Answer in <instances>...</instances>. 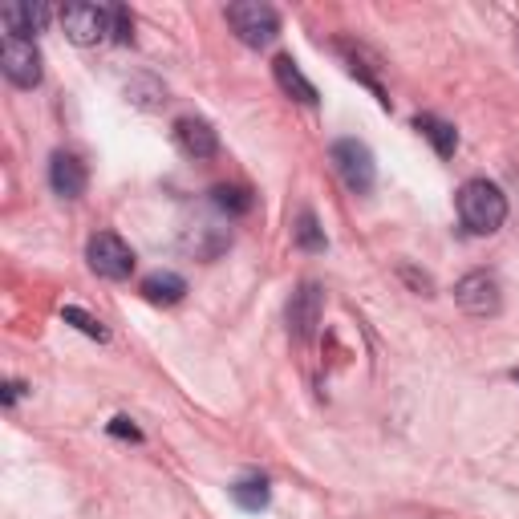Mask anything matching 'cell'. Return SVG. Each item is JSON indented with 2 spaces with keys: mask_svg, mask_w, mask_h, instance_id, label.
<instances>
[{
  "mask_svg": "<svg viewBox=\"0 0 519 519\" xmlns=\"http://www.w3.org/2000/svg\"><path fill=\"white\" fill-rule=\"evenodd\" d=\"M459 219H463V228L475 232V236H491L503 228V219H507V199L495 183L487 179H467L459 187Z\"/></svg>",
  "mask_w": 519,
  "mask_h": 519,
  "instance_id": "6da1fadb",
  "label": "cell"
},
{
  "mask_svg": "<svg viewBox=\"0 0 519 519\" xmlns=\"http://www.w3.org/2000/svg\"><path fill=\"white\" fill-rule=\"evenodd\" d=\"M228 25L248 49H264L280 33V13L260 0H240V5H228Z\"/></svg>",
  "mask_w": 519,
  "mask_h": 519,
  "instance_id": "7a4b0ae2",
  "label": "cell"
},
{
  "mask_svg": "<svg viewBox=\"0 0 519 519\" xmlns=\"http://www.w3.org/2000/svg\"><path fill=\"white\" fill-rule=\"evenodd\" d=\"M333 167H337V175L345 179V187L353 195H369V191H374V183H378L374 151H369L365 142H357V138L333 142Z\"/></svg>",
  "mask_w": 519,
  "mask_h": 519,
  "instance_id": "3957f363",
  "label": "cell"
},
{
  "mask_svg": "<svg viewBox=\"0 0 519 519\" xmlns=\"http://www.w3.org/2000/svg\"><path fill=\"white\" fill-rule=\"evenodd\" d=\"M86 260H90V268H94L102 280H126V276L134 272V252H130V244H126L122 236H114V232H98V236L90 240V248H86Z\"/></svg>",
  "mask_w": 519,
  "mask_h": 519,
  "instance_id": "277c9868",
  "label": "cell"
},
{
  "mask_svg": "<svg viewBox=\"0 0 519 519\" xmlns=\"http://www.w3.org/2000/svg\"><path fill=\"white\" fill-rule=\"evenodd\" d=\"M0 69H5V78H9L17 90L41 86V53H37L33 41L5 37V45H0Z\"/></svg>",
  "mask_w": 519,
  "mask_h": 519,
  "instance_id": "5b68a950",
  "label": "cell"
},
{
  "mask_svg": "<svg viewBox=\"0 0 519 519\" xmlns=\"http://www.w3.org/2000/svg\"><path fill=\"white\" fill-rule=\"evenodd\" d=\"M455 301L471 317H495L503 305V292H499V280L491 272H471L455 284Z\"/></svg>",
  "mask_w": 519,
  "mask_h": 519,
  "instance_id": "8992f818",
  "label": "cell"
},
{
  "mask_svg": "<svg viewBox=\"0 0 519 519\" xmlns=\"http://www.w3.org/2000/svg\"><path fill=\"white\" fill-rule=\"evenodd\" d=\"M61 25H65V37L73 45H98V41L110 37V9H102V5H65Z\"/></svg>",
  "mask_w": 519,
  "mask_h": 519,
  "instance_id": "52a82bcc",
  "label": "cell"
},
{
  "mask_svg": "<svg viewBox=\"0 0 519 519\" xmlns=\"http://www.w3.org/2000/svg\"><path fill=\"white\" fill-rule=\"evenodd\" d=\"M321 309H325V292L309 280L292 292V301H288V329L296 341H309L313 329L321 325Z\"/></svg>",
  "mask_w": 519,
  "mask_h": 519,
  "instance_id": "ba28073f",
  "label": "cell"
},
{
  "mask_svg": "<svg viewBox=\"0 0 519 519\" xmlns=\"http://www.w3.org/2000/svg\"><path fill=\"white\" fill-rule=\"evenodd\" d=\"M90 175H86V163L78 155H69V151H57L49 159V187L61 195V199H82Z\"/></svg>",
  "mask_w": 519,
  "mask_h": 519,
  "instance_id": "9c48e42d",
  "label": "cell"
},
{
  "mask_svg": "<svg viewBox=\"0 0 519 519\" xmlns=\"http://www.w3.org/2000/svg\"><path fill=\"white\" fill-rule=\"evenodd\" d=\"M175 142H179V151L187 159H211L219 151V134L203 118H179L175 122Z\"/></svg>",
  "mask_w": 519,
  "mask_h": 519,
  "instance_id": "30bf717a",
  "label": "cell"
},
{
  "mask_svg": "<svg viewBox=\"0 0 519 519\" xmlns=\"http://www.w3.org/2000/svg\"><path fill=\"white\" fill-rule=\"evenodd\" d=\"M49 17H53L49 5H29V0H25V5H5V9H0L5 37H21V41H33V33H41Z\"/></svg>",
  "mask_w": 519,
  "mask_h": 519,
  "instance_id": "8fae6325",
  "label": "cell"
},
{
  "mask_svg": "<svg viewBox=\"0 0 519 519\" xmlns=\"http://www.w3.org/2000/svg\"><path fill=\"white\" fill-rule=\"evenodd\" d=\"M272 73H276V86L292 98V102H301V106H317V86L301 73V65H296L288 53H280L272 61Z\"/></svg>",
  "mask_w": 519,
  "mask_h": 519,
  "instance_id": "7c38bea8",
  "label": "cell"
},
{
  "mask_svg": "<svg viewBox=\"0 0 519 519\" xmlns=\"http://www.w3.org/2000/svg\"><path fill=\"white\" fill-rule=\"evenodd\" d=\"M142 296L151 305H179L187 296V280L179 272H151L142 280Z\"/></svg>",
  "mask_w": 519,
  "mask_h": 519,
  "instance_id": "4fadbf2b",
  "label": "cell"
},
{
  "mask_svg": "<svg viewBox=\"0 0 519 519\" xmlns=\"http://www.w3.org/2000/svg\"><path fill=\"white\" fill-rule=\"evenodd\" d=\"M414 130H418L422 138H430V146L438 151V159H451V155H455L459 134H455L451 122H442V118H434V114H418V118H414Z\"/></svg>",
  "mask_w": 519,
  "mask_h": 519,
  "instance_id": "5bb4252c",
  "label": "cell"
},
{
  "mask_svg": "<svg viewBox=\"0 0 519 519\" xmlns=\"http://www.w3.org/2000/svg\"><path fill=\"white\" fill-rule=\"evenodd\" d=\"M292 240H296V248H301V252H325V248H329V240H325V228L317 224V215H313L309 207H305L301 215H296Z\"/></svg>",
  "mask_w": 519,
  "mask_h": 519,
  "instance_id": "9a60e30c",
  "label": "cell"
},
{
  "mask_svg": "<svg viewBox=\"0 0 519 519\" xmlns=\"http://www.w3.org/2000/svg\"><path fill=\"white\" fill-rule=\"evenodd\" d=\"M268 479L264 475H248V479H240L236 487H232V499L244 507V511H264L268 507Z\"/></svg>",
  "mask_w": 519,
  "mask_h": 519,
  "instance_id": "2e32d148",
  "label": "cell"
},
{
  "mask_svg": "<svg viewBox=\"0 0 519 519\" xmlns=\"http://www.w3.org/2000/svg\"><path fill=\"white\" fill-rule=\"evenodd\" d=\"M211 203H215L219 211H228V215H248V211L256 207L252 191H248V187H236V183L215 187V191H211Z\"/></svg>",
  "mask_w": 519,
  "mask_h": 519,
  "instance_id": "e0dca14e",
  "label": "cell"
},
{
  "mask_svg": "<svg viewBox=\"0 0 519 519\" xmlns=\"http://www.w3.org/2000/svg\"><path fill=\"white\" fill-rule=\"evenodd\" d=\"M61 321L65 325H73V329H82L86 337H94V341H106L110 333H106V325L98 321V317H90L86 309H78V305H69V309H61Z\"/></svg>",
  "mask_w": 519,
  "mask_h": 519,
  "instance_id": "ac0fdd59",
  "label": "cell"
},
{
  "mask_svg": "<svg viewBox=\"0 0 519 519\" xmlns=\"http://www.w3.org/2000/svg\"><path fill=\"white\" fill-rule=\"evenodd\" d=\"M110 37H114L118 45H130V37H134V17H130L126 5H110Z\"/></svg>",
  "mask_w": 519,
  "mask_h": 519,
  "instance_id": "d6986e66",
  "label": "cell"
},
{
  "mask_svg": "<svg viewBox=\"0 0 519 519\" xmlns=\"http://www.w3.org/2000/svg\"><path fill=\"white\" fill-rule=\"evenodd\" d=\"M110 434H118V438H130V442H138V438H142V430H138L130 418H114V422H110Z\"/></svg>",
  "mask_w": 519,
  "mask_h": 519,
  "instance_id": "ffe728a7",
  "label": "cell"
},
{
  "mask_svg": "<svg viewBox=\"0 0 519 519\" xmlns=\"http://www.w3.org/2000/svg\"><path fill=\"white\" fill-rule=\"evenodd\" d=\"M21 382H5V406H17V398H21Z\"/></svg>",
  "mask_w": 519,
  "mask_h": 519,
  "instance_id": "44dd1931",
  "label": "cell"
},
{
  "mask_svg": "<svg viewBox=\"0 0 519 519\" xmlns=\"http://www.w3.org/2000/svg\"><path fill=\"white\" fill-rule=\"evenodd\" d=\"M515 382H519V369H515Z\"/></svg>",
  "mask_w": 519,
  "mask_h": 519,
  "instance_id": "7402d4cb",
  "label": "cell"
}]
</instances>
